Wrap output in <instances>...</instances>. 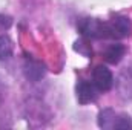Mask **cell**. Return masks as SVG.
I'll use <instances>...</instances> for the list:
<instances>
[{
    "label": "cell",
    "instance_id": "obj_8",
    "mask_svg": "<svg viewBox=\"0 0 132 130\" xmlns=\"http://www.w3.org/2000/svg\"><path fill=\"white\" fill-rule=\"evenodd\" d=\"M125 54H126V46L123 43L115 41V43H112V44H109L106 48V51H104V60L109 64H118L123 60Z\"/></svg>",
    "mask_w": 132,
    "mask_h": 130
},
{
    "label": "cell",
    "instance_id": "obj_13",
    "mask_svg": "<svg viewBox=\"0 0 132 130\" xmlns=\"http://www.w3.org/2000/svg\"><path fill=\"white\" fill-rule=\"evenodd\" d=\"M12 26V17L6 14H0V31H8Z\"/></svg>",
    "mask_w": 132,
    "mask_h": 130
},
{
    "label": "cell",
    "instance_id": "obj_4",
    "mask_svg": "<svg viewBox=\"0 0 132 130\" xmlns=\"http://www.w3.org/2000/svg\"><path fill=\"white\" fill-rule=\"evenodd\" d=\"M92 83L95 84V87L98 89V92H109L114 87V73L111 72V69L104 64H98L94 67L92 70Z\"/></svg>",
    "mask_w": 132,
    "mask_h": 130
},
{
    "label": "cell",
    "instance_id": "obj_12",
    "mask_svg": "<svg viewBox=\"0 0 132 130\" xmlns=\"http://www.w3.org/2000/svg\"><path fill=\"white\" fill-rule=\"evenodd\" d=\"M74 49H75L77 52H80L81 55H85V57H92V49H91L89 44H86L85 38L80 40V41H77V43L74 44Z\"/></svg>",
    "mask_w": 132,
    "mask_h": 130
},
{
    "label": "cell",
    "instance_id": "obj_6",
    "mask_svg": "<svg viewBox=\"0 0 132 130\" xmlns=\"http://www.w3.org/2000/svg\"><path fill=\"white\" fill-rule=\"evenodd\" d=\"M109 29L112 40H121L131 35L132 23L126 15H115L112 20H109Z\"/></svg>",
    "mask_w": 132,
    "mask_h": 130
},
{
    "label": "cell",
    "instance_id": "obj_10",
    "mask_svg": "<svg viewBox=\"0 0 132 130\" xmlns=\"http://www.w3.org/2000/svg\"><path fill=\"white\" fill-rule=\"evenodd\" d=\"M14 54V41L9 35H0V61H8Z\"/></svg>",
    "mask_w": 132,
    "mask_h": 130
},
{
    "label": "cell",
    "instance_id": "obj_3",
    "mask_svg": "<svg viewBox=\"0 0 132 130\" xmlns=\"http://www.w3.org/2000/svg\"><path fill=\"white\" fill-rule=\"evenodd\" d=\"M23 75L25 78L29 81V83H38L45 78L46 72H48V67L46 64L35 58V57H31V55H25L23 58Z\"/></svg>",
    "mask_w": 132,
    "mask_h": 130
},
{
    "label": "cell",
    "instance_id": "obj_1",
    "mask_svg": "<svg viewBox=\"0 0 132 130\" xmlns=\"http://www.w3.org/2000/svg\"><path fill=\"white\" fill-rule=\"evenodd\" d=\"M77 29L86 40H111L109 22H103L98 18L85 17L77 22Z\"/></svg>",
    "mask_w": 132,
    "mask_h": 130
},
{
    "label": "cell",
    "instance_id": "obj_9",
    "mask_svg": "<svg viewBox=\"0 0 132 130\" xmlns=\"http://www.w3.org/2000/svg\"><path fill=\"white\" fill-rule=\"evenodd\" d=\"M117 118V112L111 107H106L98 112L97 116V124L100 129H114V123Z\"/></svg>",
    "mask_w": 132,
    "mask_h": 130
},
{
    "label": "cell",
    "instance_id": "obj_14",
    "mask_svg": "<svg viewBox=\"0 0 132 130\" xmlns=\"http://www.w3.org/2000/svg\"><path fill=\"white\" fill-rule=\"evenodd\" d=\"M6 90H8V86H6V83L3 81V78L0 77V106L3 104V101H5V98H6Z\"/></svg>",
    "mask_w": 132,
    "mask_h": 130
},
{
    "label": "cell",
    "instance_id": "obj_5",
    "mask_svg": "<svg viewBox=\"0 0 132 130\" xmlns=\"http://www.w3.org/2000/svg\"><path fill=\"white\" fill-rule=\"evenodd\" d=\"M75 94H77V101H78V104L86 106V104H89V103H95L97 98H98L100 92L92 81L80 80V81L77 83Z\"/></svg>",
    "mask_w": 132,
    "mask_h": 130
},
{
    "label": "cell",
    "instance_id": "obj_7",
    "mask_svg": "<svg viewBox=\"0 0 132 130\" xmlns=\"http://www.w3.org/2000/svg\"><path fill=\"white\" fill-rule=\"evenodd\" d=\"M114 84L117 86V90H118L120 97L132 101V66L123 69L120 72V75H118V78Z\"/></svg>",
    "mask_w": 132,
    "mask_h": 130
},
{
    "label": "cell",
    "instance_id": "obj_11",
    "mask_svg": "<svg viewBox=\"0 0 132 130\" xmlns=\"http://www.w3.org/2000/svg\"><path fill=\"white\" fill-rule=\"evenodd\" d=\"M114 129H132V119L126 113H117Z\"/></svg>",
    "mask_w": 132,
    "mask_h": 130
},
{
    "label": "cell",
    "instance_id": "obj_2",
    "mask_svg": "<svg viewBox=\"0 0 132 130\" xmlns=\"http://www.w3.org/2000/svg\"><path fill=\"white\" fill-rule=\"evenodd\" d=\"M25 116L28 123L31 121L34 127H38V126H45L51 119V112L40 99L32 98L25 104Z\"/></svg>",
    "mask_w": 132,
    "mask_h": 130
}]
</instances>
